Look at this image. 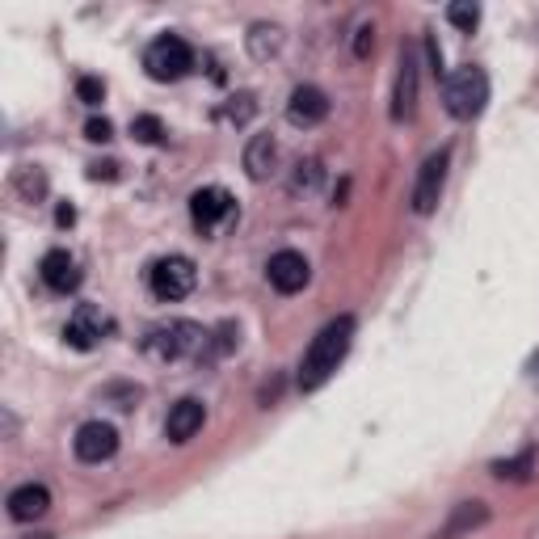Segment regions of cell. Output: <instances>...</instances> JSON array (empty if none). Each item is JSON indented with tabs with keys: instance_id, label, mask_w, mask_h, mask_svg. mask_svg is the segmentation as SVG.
Instances as JSON below:
<instances>
[{
	"instance_id": "6da1fadb",
	"label": "cell",
	"mask_w": 539,
	"mask_h": 539,
	"mask_svg": "<svg viewBox=\"0 0 539 539\" xmlns=\"http://www.w3.org/2000/svg\"><path fill=\"white\" fill-rule=\"evenodd\" d=\"M354 346V316H337L321 333L312 337V346L304 350V363H299V388L316 392L329 384V375L342 367V358Z\"/></svg>"
},
{
	"instance_id": "7a4b0ae2",
	"label": "cell",
	"mask_w": 539,
	"mask_h": 539,
	"mask_svg": "<svg viewBox=\"0 0 539 539\" xmlns=\"http://www.w3.org/2000/svg\"><path fill=\"white\" fill-rule=\"evenodd\" d=\"M207 329L194 325V321H165V325H152L144 333V354L152 363H182V358H203L207 350Z\"/></svg>"
},
{
	"instance_id": "3957f363",
	"label": "cell",
	"mask_w": 539,
	"mask_h": 539,
	"mask_svg": "<svg viewBox=\"0 0 539 539\" xmlns=\"http://www.w3.org/2000/svg\"><path fill=\"white\" fill-rule=\"evenodd\" d=\"M443 106L459 123H472L489 106V76L485 68H455L443 81Z\"/></svg>"
},
{
	"instance_id": "277c9868",
	"label": "cell",
	"mask_w": 539,
	"mask_h": 539,
	"mask_svg": "<svg viewBox=\"0 0 539 539\" xmlns=\"http://www.w3.org/2000/svg\"><path fill=\"white\" fill-rule=\"evenodd\" d=\"M198 283V270L190 257L182 253H169V257H156L148 266V291L161 299V304H177V299H186Z\"/></svg>"
},
{
	"instance_id": "5b68a950",
	"label": "cell",
	"mask_w": 539,
	"mask_h": 539,
	"mask_svg": "<svg viewBox=\"0 0 539 539\" xmlns=\"http://www.w3.org/2000/svg\"><path fill=\"white\" fill-rule=\"evenodd\" d=\"M144 68L152 81H182V76L194 68V51L186 47V38H177V34H161V38H152L148 51H144Z\"/></svg>"
},
{
	"instance_id": "8992f818",
	"label": "cell",
	"mask_w": 539,
	"mask_h": 539,
	"mask_svg": "<svg viewBox=\"0 0 539 539\" xmlns=\"http://www.w3.org/2000/svg\"><path fill=\"white\" fill-rule=\"evenodd\" d=\"M190 219L198 236H219L236 219V198L224 186H203L190 194Z\"/></svg>"
},
{
	"instance_id": "52a82bcc",
	"label": "cell",
	"mask_w": 539,
	"mask_h": 539,
	"mask_svg": "<svg viewBox=\"0 0 539 539\" xmlns=\"http://www.w3.org/2000/svg\"><path fill=\"white\" fill-rule=\"evenodd\" d=\"M447 165H451V152L438 148L434 156H426V165L417 169V186H413V211L417 215H430L443 198V186H447Z\"/></svg>"
},
{
	"instance_id": "ba28073f",
	"label": "cell",
	"mask_w": 539,
	"mask_h": 539,
	"mask_svg": "<svg viewBox=\"0 0 539 539\" xmlns=\"http://www.w3.org/2000/svg\"><path fill=\"white\" fill-rule=\"evenodd\" d=\"M114 325H110V316L97 308V304H81L72 316H68V325H64V342L72 346V350H93L102 337L110 333Z\"/></svg>"
},
{
	"instance_id": "9c48e42d",
	"label": "cell",
	"mask_w": 539,
	"mask_h": 539,
	"mask_svg": "<svg viewBox=\"0 0 539 539\" xmlns=\"http://www.w3.org/2000/svg\"><path fill=\"white\" fill-rule=\"evenodd\" d=\"M266 278H270V287H274V291L295 295V291H304V287H308L312 266H308V257H304V253H295V249H278V253L270 257V262H266Z\"/></svg>"
},
{
	"instance_id": "30bf717a",
	"label": "cell",
	"mask_w": 539,
	"mask_h": 539,
	"mask_svg": "<svg viewBox=\"0 0 539 539\" xmlns=\"http://www.w3.org/2000/svg\"><path fill=\"white\" fill-rule=\"evenodd\" d=\"M72 451L81 464H106L118 451V430L110 422H85L72 438Z\"/></svg>"
},
{
	"instance_id": "8fae6325",
	"label": "cell",
	"mask_w": 539,
	"mask_h": 539,
	"mask_svg": "<svg viewBox=\"0 0 539 539\" xmlns=\"http://www.w3.org/2000/svg\"><path fill=\"white\" fill-rule=\"evenodd\" d=\"M325 118H329V97H325V89H316V85L291 89V102H287V123H291V127H321Z\"/></svg>"
},
{
	"instance_id": "7c38bea8",
	"label": "cell",
	"mask_w": 539,
	"mask_h": 539,
	"mask_svg": "<svg viewBox=\"0 0 539 539\" xmlns=\"http://www.w3.org/2000/svg\"><path fill=\"white\" fill-rule=\"evenodd\" d=\"M207 422V405L203 401H194V396H186V401H177L165 417V438L169 443H190V438L203 430Z\"/></svg>"
},
{
	"instance_id": "4fadbf2b",
	"label": "cell",
	"mask_w": 539,
	"mask_h": 539,
	"mask_svg": "<svg viewBox=\"0 0 539 539\" xmlns=\"http://www.w3.org/2000/svg\"><path fill=\"white\" fill-rule=\"evenodd\" d=\"M38 274H43V283L59 295H68L81 287V266H76V257L68 249H51L43 262H38Z\"/></svg>"
},
{
	"instance_id": "5bb4252c",
	"label": "cell",
	"mask_w": 539,
	"mask_h": 539,
	"mask_svg": "<svg viewBox=\"0 0 539 539\" xmlns=\"http://www.w3.org/2000/svg\"><path fill=\"white\" fill-rule=\"evenodd\" d=\"M417 106V55L401 51V72H396V93H392V118L405 123Z\"/></svg>"
},
{
	"instance_id": "9a60e30c",
	"label": "cell",
	"mask_w": 539,
	"mask_h": 539,
	"mask_svg": "<svg viewBox=\"0 0 539 539\" xmlns=\"http://www.w3.org/2000/svg\"><path fill=\"white\" fill-rule=\"evenodd\" d=\"M51 510V493L43 485H22L9 493V518L13 523H34V518H43Z\"/></svg>"
},
{
	"instance_id": "2e32d148",
	"label": "cell",
	"mask_w": 539,
	"mask_h": 539,
	"mask_svg": "<svg viewBox=\"0 0 539 539\" xmlns=\"http://www.w3.org/2000/svg\"><path fill=\"white\" fill-rule=\"evenodd\" d=\"M278 161V144H274V135L262 131V135H253L249 144H245V173L253 177V182H266L270 169Z\"/></svg>"
},
{
	"instance_id": "e0dca14e",
	"label": "cell",
	"mask_w": 539,
	"mask_h": 539,
	"mask_svg": "<svg viewBox=\"0 0 539 539\" xmlns=\"http://www.w3.org/2000/svg\"><path fill=\"white\" fill-rule=\"evenodd\" d=\"M485 518H489L485 502H464V506H459V510L451 514V523H447L443 531H438L434 539H455V535H464V531H472V527H481Z\"/></svg>"
},
{
	"instance_id": "ac0fdd59",
	"label": "cell",
	"mask_w": 539,
	"mask_h": 539,
	"mask_svg": "<svg viewBox=\"0 0 539 539\" xmlns=\"http://www.w3.org/2000/svg\"><path fill=\"white\" fill-rule=\"evenodd\" d=\"M245 47H249L253 59H270V55H278V47H283V30L257 22V26H249V34H245Z\"/></svg>"
},
{
	"instance_id": "d6986e66",
	"label": "cell",
	"mask_w": 539,
	"mask_h": 539,
	"mask_svg": "<svg viewBox=\"0 0 539 539\" xmlns=\"http://www.w3.org/2000/svg\"><path fill=\"white\" fill-rule=\"evenodd\" d=\"M232 346H236V325H232V321H224L219 329H211L207 350H203V358H198V363H215V358H224Z\"/></svg>"
},
{
	"instance_id": "ffe728a7",
	"label": "cell",
	"mask_w": 539,
	"mask_h": 539,
	"mask_svg": "<svg viewBox=\"0 0 539 539\" xmlns=\"http://www.w3.org/2000/svg\"><path fill=\"white\" fill-rule=\"evenodd\" d=\"M131 135L139 139V144H161V139H165V123L156 114H139V118H131Z\"/></svg>"
},
{
	"instance_id": "44dd1931",
	"label": "cell",
	"mask_w": 539,
	"mask_h": 539,
	"mask_svg": "<svg viewBox=\"0 0 539 539\" xmlns=\"http://www.w3.org/2000/svg\"><path fill=\"white\" fill-rule=\"evenodd\" d=\"M447 22H451L455 30L472 34L476 26H481V9H476V5H447Z\"/></svg>"
},
{
	"instance_id": "7402d4cb",
	"label": "cell",
	"mask_w": 539,
	"mask_h": 539,
	"mask_svg": "<svg viewBox=\"0 0 539 539\" xmlns=\"http://www.w3.org/2000/svg\"><path fill=\"white\" fill-rule=\"evenodd\" d=\"M316 186H321V161H304V165H299L295 169V177H291V190L299 194V190H316Z\"/></svg>"
},
{
	"instance_id": "603a6c76",
	"label": "cell",
	"mask_w": 539,
	"mask_h": 539,
	"mask_svg": "<svg viewBox=\"0 0 539 539\" xmlns=\"http://www.w3.org/2000/svg\"><path fill=\"white\" fill-rule=\"evenodd\" d=\"M493 472L502 476V481H506V476H510V481H523V476L531 472V451H523L518 459H502V464H493Z\"/></svg>"
},
{
	"instance_id": "cb8c5ba5",
	"label": "cell",
	"mask_w": 539,
	"mask_h": 539,
	"mask_svg": "<svg viewBox=\"0 0 539 539\" xmlns=\"http://www.w3.org/2000/svg\"><path fill=\"white\" fill-rule=\"evenodd\" d=\"M76 97H81L85 106H97L106 97V85L97 81V76H81V81H76Z\"/></svg>"
},
{
	"instance_id": "d4e9b609",
	"label": "cell",
	"mask_w": 539,
	"mask_h": 539,
	"mask_svg": "<svg viewBox=\"0 0 539 539\" xmlns=\"http://www.w3.org/2000/svg\"><path fill=\"white\" fill-rule=\"evenodd\" d=\"M253 93H241V97H232V106L224 110V118H232V123H249L253 118Z\"/></svg>"
},
{
	"instance_id": "484cf974",
	"label": "cell",
	"mask_w": 539,
	"mask_h": 539,
	"mask_svg": "<svg viewBox=\"0 0 539 539\" xmlns=\"http://www.w3.org/2000/svg\"><path fill=\"white\" fill-rule=\"evenodd\" d=\"M85 139H93V144H106V139H114V123H110V118H89V123H85Z\"/></svg>"
},
{
	"instance_id": "4316f807",
	"label": "cell",
	"mask_w": 539,
	"mask_h": 539,
	"mask_svg": "<svg viewBox=\"0 0 539 539\" xmlns=\"http://www.w3.org/2000/svg\"><path fill=\"white\" fill-rule=\"evenodd\" d=\"M371 47H375V30H371V26H363V30H358V38H354V55H358V59H367V55H371Z\"/></svg>"
},
{
	"instance_id": "83f0119b",
	"label": "cell",
	"mask_w": 539,
	"mask_h": 539,
	"mask_svg": "<svg viewBox=\"0 0 539 539\" xmlns=\"http://www.w3.org/2000/svg\"><path fill=\"white\" fill-rule=\"evenodd\" d=\"M89 177H93V182H102V177H106V182H114V177H118V161H97V165H89Z\"/></svg>"
},
{
	"instance_id": "f1b7e54d",
	"label": "cell",
	"mask_w": 539,
	"mask_h": 539,
	"mask_svg": "<svg viewBox=\"0 0 539 539\" xmlns=\"http://www.w3.org/2000/svg\"><path fill=\"white\" fill-rule=\"evenodd\" d=\"M22 190H26V194H43V190H47V177L38 173V169H34V173H22Z\"/></svg>"
},
{
	"instance_id": "f546056e",
	"label": "cell",
	"mask_w": 539,
	"mask_h": 539,
	"mask_svg": "<svg viewBox=\"0 0 539 539\" xmlns=\"http://www.w3.org/2000/svg\"><path fill=\"white\" fill-rule=\"evenodd\" d=\"M426 55H430V64H434V76H443V51H438L434 38H426Z\"/></svg>"
},
{
	"instance_id": "4dcf8cb0",
	"label": "cell",
	"mask_w": 539,
	"mask_h": 539,
	"mask_svg": "<svg viewBox=\"0 0 539 539\" xmlns=\"http://www.w3.org/2000/svg\"><path fill=\"white\" fill-rule=\"evenodd\" d=\"M55 224H59V228H72V224H76V211H72V207L64 203V207L55 211Z\"/></svg>"
},
{
	"instance_id": "1f68e13d",
	"label": "cell",
	"mask_w": 539,
	"mask_h": 539,
	"mask_svg": "<svg viewBox=\"0 0 539 539\" xmlns=\"http://www.w3.org/2000/svg\"><path fill=\"white\" fill-rule=\"evenodd\" d=\"M535 379H539V354H535Z\"/></svg>"
}]
</instances>
